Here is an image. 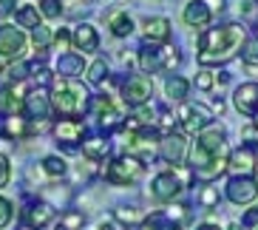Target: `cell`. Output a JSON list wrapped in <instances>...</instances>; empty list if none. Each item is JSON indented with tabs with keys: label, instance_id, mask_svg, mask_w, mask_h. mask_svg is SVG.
I'll use <instances>...</instances> for the list:
<instances>
[{
	"label": "cell",
	"instance_id": "e0dca14e",
	"mask_svg": "<svg viewBox=\"0 0 258 230\" xmlns=\"http://www.w3.org/2000/svg\"><path fill=\"white\" fill-rule=\"evenodd\" d=\"M51 134H54L57 142H62L66 148L74 151V148L83 142V137H85V123L83 120H60V123L51 128Z\"/></svg>",
	"mask_w": 258,
	"mask_h": 230
},
{
	"label": "cell",
	"instance_id": "f546056e",
	"mask_svg": "<svg viewBox=\"0 0 258 230\" xmlns=\"http://www.w3.org/2000/svg\"><path fill=\"white\" fill-rule=\"evenodd\" d=\"M241 60L250 74H258V37H247V43L241 48Z\"/></svg>",
	"mask_w": 258,
	"mask_h": 230
},
{
	"label": "cell",
	"instance_id": "8992f818",
	"mask_svg": "<svg viewBox=\"0 0 258 230\" xmlns=\"http://www.w3.org/2000/svg\"><path fill=\"white\" fill-rule=\"evenodd\" d=\"M26 51H29V37L23 34V29H15L9 23L0 26V69L23 63Z\"/></svg>",
	"mask_w": 258,
	"mask_h": 230
},
{
	"label": "cell",
	"instance_id": "7a4b0ae2",
	"mask_svg": "<svg viewBox=\"0 0 258 230\" xmlns=\"http://www.w3.org/2000/svg\"><path fill=\"white\" fill-rule=\"evenodd\" d=\"M247 43V29L241 23H221L213 26V29H205L199 34V63L202 66H224V63L235 60L238 51Z\"/></svg>",
	"mask_w": 258,
	"mask_h": 230
},
{
	"label": "cell",
	"instance_id": "ba28073f",
	"mask_svg": "<svg viewBox=\"0 0 258 230\" xmlns=\"http://www.w3.org/2000/svg\"><path fill=\"white\" fill-rule=\"evenodd\" d=\"M85 114L91 117V120H97L99 131H116L122 125V114L119 108L114 105V100L111 97H105V94H99V97H91L88 100V108H85Z\"/></svg>",
	"mask_w": 258,
	"mask_h": 230
},
{
	"label": "cell",
	"instance_id": "277c9868",
	"mask_svg": "<svg viewBox=\"0 0 258 230\" xmlns=\"http://www.w3.org/2000/svg\"><path fill=\"white\" fill-rule=\"evenodd\" d=\"M179 51L173 46H151V43H145L142 48H137V63H139V74L151 77L159 74V71H173L179 66Z\"/></svg>",
	"mask_w": 258,
	"mask_h": 230
},
{
	"label": "cell",
	"instance_id": "d6986e66",
	"mask_svg": "<svg viewBox=\"0 0 258 230\" xmlns=\"http://www.w3.org/2000/svg\"><path fill=\"white\" fill-rule=\"evenodd\" d=\"M85 69L88 66H85V57L80 51H69L57 57V77L60 80H77V77H83Z\"/></svg>",
	"mask_w": 258,
	"mask_h": 230
},
{
	"label": "cell",
	"instance_id": "c3c4849f",
	"mask_svg": "<svg viewBox=\"0 0 258 230\" xmlns=\"http://www.w3.org/2000/svg\"><path fill=\"white\" fill-rule=\"evenodd\" d=\"M255 128H258V114H255Z\"/></svg>",
	"mask_w": 258,
	"mask_h": 230
},
{
	"label": "cell",
	"instance_id": "74e56055",
	"mask_svg": "<svg viewBox=\"0 0 258 230\" xmlns=\"http://www.w3.org/2000/svg\"><path fill=\"white\" fill-rule=\"evenodd\" d=\"M199 205L207 207V210H213V207L219 205V188H202V193H199Z\"/></svg>",
	"mask_w": 258,
	"mask_h": 230
},
{
	"label": "cell",
	"instance_id": "2e32d148",
	"mask_svg": "<svg viewBox=\"0 0 258 230\" xmlns=\"http://www.w3.org/2000/svg\"><path fill=\"white\" fill-rule=\"evenodd\" d=\"M233 105L241 117H250L255 120L258 114V83H241L233 91Z\"/></svg>",
	"mask_w": 258,
	"mask_h": 230
},
{
	"label": "cell",
	"instance_id": "f1b7e54d",
	"mask_svg": "<svg viewBox=\"0 0 258 230\" xmlns=\"http://www.w3.org/2000/svg\"><path fill=\"white\" fill-rule=\"evenodd\" d=\"M15 23L20 26V29H37V26H43V23H40L37 6H20L15 12Z\"/></svg>",
	"mask_w": 258,
	"mask_h": 230
},
{
	"label": "cell",
	"instance_id": "d6a6232c",
	"mask_svg": "<svg viewBox=\"0 0 258 230\" xmlns=\"http://www.w3.org/2000/svg\"><path fill=\"white\" fill-rule=\"evenodd\" d=\"M114 219H116L119 224H128V227H134V224H142L145 216L139 213L137 207H116V210H114Z\"/></svg>",
	"mask_w": 258,
	"mask_h": 230
},
{
	"label": "cell",
	"instance_id": "b9f144b4",
	"mask_svg": "<svg viewBox=\"0 0 258 230\" xmlns=\"http://www.w3.org/2000/svg\"><path fill=\"white\" fill-rule=\"evenodd\" d=\"M12 219H15V207H12V202H9V199H3V196H0V230L9 227V224H12Z\"/></svg>",
	"mask_w": 258,
	"mask_h": 230
},
{
	"label": "cell",
	"instance_id": "5bb4252c",
	"mask_svg": "<svg viewBox=\"0 0 258 230\" xmlns=\"http://www.w3.org/2000/svg\"><path fill=\"white\" fill-rule=\"evenodd\" d=\"M184 191V179L176 170H162L151 179V196L156 202H176Z\"/></svg>",
	"mask_w": 258,
	"mask_h": 230
},
{
	"label": "cell",
	"instance_id": "8d00e7d4",
	"mask_svg": "<svg viewBox=\"0 0 258 230\" xmlns=\"http://www.w3.org/2000/svg\"><path fill=\"white\" fill-rule=\"evenodd\" d=\"M51 46L57 48L60 54H69V48H71V31L69 29H60L57 34H51Z\"/></svg>",
	"mask_w": 258,
	"mask_h": 230
},
{
	"label": "cell",
	"instance_id": "d590c367",
	"mask_svg": "<svg viewBox=\"0 0 258 230\" xmlns=\"http://www.w3.org/2000/svg\"><path fill=\"white\" fill-rule=\"evenodd\" d=\"M37 12H40V17H46V20H57V17H62V3L60 0H40Z\"/></svg>",
	"mask_w": 258,
	"mask_h": 230
},
{
	"label": "cell",
	"instance_id": "7402d4cb",
	"mask_svg": "<svg viewBox=\"0 0 258 230\" xmlns=\"http://www.w3.org/2000/svg\"><path fill=\"white\" fill-rule=\"evenodd\" d=\"M80 151H83L85 159L102 162L108 153H111V142H108V137H102V134H91V137H83V142H80Z\"/></svg>",
	"mask_w": 258,
	"mask_h": 230
},
{
	"label": "cell",
	"instance_id": "f6af8a7d",
	"mask_svg": "<svg viewBox=\"0 0 258 230\" xmlns=\"http://www.w3.org/2000/svg\"><path fill=\"white\" fill-rule=\"evenodd\" d=\"M196 230H221L219 224H213V222H205V224H199Z\"/></svg>",
	"mask_w": 258,
	"mask_h": 230
},
{
	"label": "cell",
	"instance_id": "5b68a950",
	"mask_svg": "<svg viewBox=\"0 0 258 230\" xmlns=\"http://www.w3.org/2000/svg\"><path fill=\"white\" fill-rule=\"evenodd\" d=\"M105 182L119 185V188H131L137 185L139 179L145 177V165L139 156H131V153H122V156H114V159L105 165Z\"/></svg>",
	"mask_w": 258,
	"mask_h": 230
},
{
	"label": "cell",
	"instance_id": "836d02e7",
	"mask_svg": "<svg viewBox=\"0 0 258 230\" xmlns=\"http://www.w3.org/2000/svg\"><path fill=\"white\" fill-rule=\"evenodd\" d=\"M83 224H85V216L77 213V210H69V213L60 216V222H57L54 230H83Z\"/></svg>",
	"mask_w": 258,
	"mask_h": 230
},
{
	"label": "cell",
	"instance_id": "7bdbcfd3",
	"mask_svg": "<svg viewBox=\"0 0 258 230\" xmlns=\"http://www.w3.org/2000/svg\"><path fill=\"white\" fill-rule=\"evenodd\" d=\"M12 179V162H9L6 153H0V188Z\"/></svg>",
	"mask_w": 258,
	"mask_h": 230
},
{
	"label": "cell",
	"instance_id": "30bf717a",
	"mask_svg": "<svg viewBox=\"0 0 258 230\" xmlns=\"http://www.w3.org/2000/svg\"><path fill=\"white\" fill-rule=\"evenodd\" d=\"M187 151H190V142H187V137H184L182 131H167V134L159 137L156 153H159L167 165H173V168L184 165V162H187Z\"/></svg>",
	"mask_w": 258,
	"mask_h": 230
},
{
	"label": "cell",
	"instance_id": "ee69618b",
	"mask_svg": "<svg viewBox=\"0 0 258 230\" xmlns=\"http://www.w3.org/2000/svg\"><path fill=\"white\" fill-rule=\"evenodd\" d=\"M12 9H15V0H0V17H3V15H9Z\"/></svg>",
	"mask_w": 258,
	"mask_h": 230
},
{
	"label": "cell",
	"instance_id": "6da1fadb",
	"mask_svg": "<svg viewBox=\"0 0 258 230\" xmlns=\"http://www.w3.org/2000/svg\"><path fill=\"white\" fill-rule=\"evenodd\" d=\"M230 159V145H227V134L224 128L210 125L207 131H202L196 137V142H190L187 151V165L193 170V177L202 182H213L227 170Z\"/></svg>",
	"mask_w": 258,
	"mask_h": 230
},
{
	"label": "cell",
	"instance_id": "60d3db41",
	"mask_svg": "<svg viewBox=\"0 0 258 230\" xmlns=\"http://www.w3.org/2000/svg\"><path fill=\"white\" fill-rule=\"evenodd\" d=\"M6 77L12 80V83H23L26 77H29V66H26V63H15V66L6 69Z\"/></svg>",
	"mask_w": 258,
	"mask_h": 230
},
{
	"label": "cell",
	"instance_id": "83f0119b",
	"mask_svg": "<svg viewBox=\"0 0 258 230\" xmlns=\"http://www.w3.org/2000/svg\"><path fill=\"white\" fill-rule=\"evenodd\" d=\"M139 227H142V230H179L182 224H176L167 213H151V216H145V219H142Z\"/></svg>",
	"mask_w": 258,
	"mask_h": 230
},
{
	"label": "cell",
	"instance_id": "ab89813d",
	"mask_svg": "<svg viewBox=\"0 0 258 230\" xmlns=\"http://www.w3.org/2000/svg\"><path fill=\"white\" fill-rule=\"evenodd\" d=\"M196 88H202V91H213V88H216V74L207 71V69H202L196 74Z\"/></svg>",
	"mask_w": 258,
	"mask_h": 230
},
{
	"label": "cell",
	"instance_id": "1f68e13d",
	"mask_svg": "<svg viewBox=\"0 0 258 230\" xmlns=\"http://www.w3.org/2000/svg\"><path fill=\"white\" fill-rule=\"evenodd\" d=\"M85 74H88V83L91 85H102L108 80V63L105 60H94L88 69H85Z\"/></svg>",
	"mask_w": 258,
	"mask_h": 230
},
{
	"label": "cell",
	"instance_id": "ffe728a7",
	"mask_svg": "<svg viewBox=\"0 0 258 230\" xmlns=\"http://www.w3.org/2000/svg\"><path fill=\"white\" fill-rule=\"evenodd\" d=\"M142 34L151 46H165L170 40V20L167 17H148L142 26Z\"/></svg>",
	"mask_w": 258,
	"mask_h": 230
},
{
	"label": "cell",
	"instance_id": "52a82bcc",
	"mask_svg": "<svg viewBox=\"0 0 258 230\" xmlns=\"http://www.w3.org/2000/svg\"><path fill=\"white\" fill-rule=\"evenodd\" d=\"M176 120L182 123V134H184V137H187V134L199 137L202 131H207L213 125L216 114H213V108H207L205 102H184L182 111L176 114Z\"/></svg>",
	"mask_w": 258,
	"mask_h": 230
},
{
	"label": "cell",
	"instance_id": "4fadbf2b",
	"mask_svg": "<svg viewBox=\"0 0 258 230\" xmlns=\"http://www.w3.org/2000/svg\"><path fill=\"white\" fill-rule=\"evenodd\" d=\"M255 168H258V142H244L241 148L230 151V159H227V170L233 177H255Z\"/></svg>",
	"mask_w": 258,
	"mask_h": 230
},
{
	"label": "cell",
	"instance_id": "ac0fdd59",
	"mask_svg": "<svg viewBox=\"0 0 258 230\" xmlns=\"http://www.w3.org/2000/svg\"><path fill=\"white\" fill-rule=\"evenodd\" d=\"M54 213H57V210H54L48 202L37 199V202H29V207L23 210V219H26V224H29V230H43L46 224H51Z\"/></svg>",
	"mask_w": 258,
	"mask_h": 230
},
{
	"label": "cell",
	"instance_id": "603a6c76",
	"mask_svg": "<svg viewBox=\"0 0 258 230\" xmlns=\"http://www.w3.org/2000/svg\"><path fill=\"white\" fill-rule=\"evenodd\" d=\"M71 43H74L83 54H91V51L99 48V34H97V29H94L91 23H80V26H74Z\"/></svg>",
	"mask_w": 258,
	"mask_h": 230
},
{
	"label": "cell",
	"instance_id": "4dcf8cb0",
	"mask_svg": "<svg viewBox=\"0 0 258 230\" xmlns=\"http://www.w3.org/2000/svg\"><path fill=\"white\" fill-rule=\"evenodd\" d=\"M66 170H69V165H66V159H62V156H57V153H51V156H46V159H43V174H46L48 179H60Z\"/></svg>",
	"mask_w": 258,
	"mask_h": 230
},
{
	"label": "cell",
	"instance_id": "7c38bea8",
	"mask_svg": "<svg viewBox=\"0 0 258 230\" xmlns=\"http://www.w3.org/2000/svg\"><path fill=\"white\" fill-rule=\"evenodd\" d=\"M159 128L156 125H139V128H131L128 131V153L131 156H153L156 148H159Z\"/></svg>",
	"mask_w": 258,
	"mask_h": 230
},
{
	"label": "cell",
	"instance_id": "9a60e30c",
	"mask_svg": "<svg viewBox=\"0 0 258 230\" xmlns=\"http://www.w3.org/2000/svg\"><path fill=\"white\" fill-rule=\"evenodd\" d=\"M224 193H227V199L233 205H252L258 199V179L255 177H230Z\"/></svg>",
	"mask_w": 258,
	"mask_h": 230
},
{
	"label": "cell",
	"instance_id": "d4e9b609",
	"mask_svg": "<svg viewBox=\"0 0 258 230\" xmlns=\"http://www.w3.org/2000/svg\"><path fill=\"white\" fill-rule=\"evenodd\" d=\"M190 94V80H184L182 74H170L165 80V97L170 102H184Z\"/></svg>",
	"mask_w": 258,
	"mask_h": 230
},
{
	"label": "cell",
	"instance_id": "9c48e42d",
	"mask_svg": "<svg viewBox=\"0 0 258 230\" xmlns=\"http://www.w3.org/2000/svg\"><path fill=\"white\" fill-rule=\"evenodd\" d=\"M153 97V80L145 74H128L122 80V102L128 108H145Z\"/></svg>",
	"mask_w": 258,
	"mask_h": 230
},
{
	"label": "cell",
	"instance_id": "681fc988",
	"mask_svg": "<svg viewBox=\"0 0 258 230\" xmlns=\"http://www.w3.org/2000/svg\"><path fill=\"white\" fill-rule=\"evenodd\" d=\"M91 3H97V0H91Z\"/></svg>",
	"mask_w": 258,
	"mask_h": 230
},
{
	"label": "cell",
	"instance_id": "cb8c5ba5",
	"mask_svg": "<svg viewBox=\"0 0 258 230\" xmlns=\"http://www.w3.org/2000/svg\"><path fill=\"white\" fill-rule=\"evenodd\" d=\"M23 105V94H20V83L0 88V117H17Z\"/></svg>",
	"mask_w": 258,
	"mask_h": 230
},
{
	"label": "cell",
	"instance_id": "3957f363",
	"mask_svg": "<svg viewBox=\"0 0 258 230\" xmlns=\"http://www.w3.org/2000/svg\"><path fill=\"white\" fill-rule=\"evenodd\" d=\"M48 100H51V114H57L60 120H80L88 108L91 94L85 85H77L74 80H54L51 91H48Z\"/></svg>",
	"mask_w": 258,
	"mask_h": 230
},
{
	"label": "cell",
	"instance_id": "f35d334b",
	"mask_svg": "<svg viewBox=\"0 0 258 230\" xmlns=\"http://www.w3.org/2000/svg\"><path fill=\"white\" fill-rule=\"evenodd\" d=\"M238 227H241V230H258V205H252L250 210H244Z\"/></svg>",
	"mask_w": 258,
	"mask_h": 230
},
{
	"label": "cell",
	"instance_id": "8fae6325",
	"mask_svg": "<svg viewBox=\"0 0 258 230\" xmlns=\"http://www.w3.org/2000/svg\"><path fill=\"white\" fill-rule=\"evenodd\" d=\"M20 117L26 123H43L51 117V100H48V88L37 85L29 94H23V105H20Z\"/></svg>",
	"mask_w": 258,
	"mask_h": 230
},
{
	"label": "cell",
	"instance_id": "7dc6e473",
	"mask_svg": "<svg viewBox=\"0 0 258 230\" xmlns=\"http://www.w3.org/2000/svg\"><path fill=\"white\" fill-rule=\"evenodd\" d=\"M230 230H241V227H238V222H233V224H230Z\"/></svg>",
	"mask_w": 258,
	"mask_h": 230
},
{
	"label": "cell",
	"instance_id": "44dd1931",
	"mask_svg": "<svg viewBox=\"0 0 258 230\" xmlns=\"http://www.w3.org/2000/svg\"><path fill=\"white\" fill-rule=\"evenodd\" d=\"M182 20L187 26H193V29H202V26H207L213 20V6L205 3V0H190L182 12Z\"/></svg>",
	"mask_w": 258,
	"mask_h": 230
},
{
	"label": "cell",
	"instance_id": "bcb514c9",
	"mask_svg": "<svg viewBox=\"0 0 258 230\" xmlns=\"http://www.w3.org/2000/svg\"><path fill=\"white\" fill-rule=\"evenodd\" d=\"M99 230H114V222H99Z\"/></svg>",
	"mask_w": 258,
	"mask_h": 230
},
{
	"label": "cell",
	"instance_id": "484cf974",
	"mask_svg": "<svg viewBox=\"0 0 258 230\" xmlns=\"http://www.w3.org/2000/svg\"><path fill=\"white\" fill-rule=\"evenodd\" d=\"M108 29H111L114 37H128L131 31H134V20H131V15L125 9H116V12L108 15Z\"/></svg>",
	"mask_w": 258,
	"mask_h": 230
},
{
	"label": "cell",
	"instance_id": "4316f807",
	"mask_svg": "<svg viewBox=\"0 0 258 230\" xmlns=\"http://www.w3.org/2000/svg\"><path fill=\"white\" fill-rule=\"evenodd\" d=\"M0 134L6 139H23L26 134H29V123H26L23 117H6L3 120V125H0Z\"/></svg>",
	"mask_w": 258,
	"mask_h": 230
},
{
	"label": "cell",
	"instance_id": "e575fe53",
	"mask_svg": "<svg viewBox=\"0 0 258 230\" xmlns=\"http://www.w3.org/2000/svg\"><path fill=\"white\" fill-rule=\"evenodd\" d=\"M31 46L37 48V51H48V46H51V29H46V26L31 29Z\"/></svg>",
	"mask_w": 258,
	"mask_h": 230
}]
</instances>
